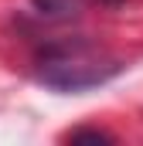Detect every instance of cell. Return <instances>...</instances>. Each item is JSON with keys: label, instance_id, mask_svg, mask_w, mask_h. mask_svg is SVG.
I'll use <instances>...</instances> for the list:
<instances>
[{"label": "cell", "instance_id": "6da1fadb", "mask_svg": "<svg viewBox=\"0 0 143 146\" xmlns=\"http://www.w3.org/2000/svg\"><path fill=\"white\" fill-rule=\"evenodd\" d=\"M116 72H119L116 61L102 65L99 58L85 54V48H58V51L44 54V61H41V78L61 92H82L89 85H102Z\"/></svg>", "mask_w": 143, "mask_h": 146}, {"label": "cell", "instance_id": "7a4b0ae2", "mask_svg": "<svg viewBox=\"0 0 143 146\" xmlns=\"http://www.w3.org/2000/svg\"><path fill=\"white\" fill-rule=\"evenodd\" d=\"M37 7L48 17H68V14H75V0H37Z\"/></svg>", "mask_w": 143, "mask_h": 146}, {"label": "cell", "instance_id": "3957f363", "mask_svg": "<svg viewBox=\"0 0 143 146\" xmlns=\"http://www.w3.org/2000/svg\"><path fill=\"white\" fill-rule=\"evenodd\" d=\"M72 139L78 143V139H92V143H109L112 136H106V133H96V129H78V133H72Z\"/></svg>", "mask_w": 143, "mask_h": 146}]
</instances>
